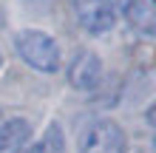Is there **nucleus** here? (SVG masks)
Returning <instances> with one entry per match:
<instances>
[{"mask_svg": "<svg viewBox=\"0 0 156 153\" xmlns=\"http://www.w3.org/2000/svg\"><path fill=\"white\" fill-rule=\"evenodd\" d=\"M14 48L26 65H31L40 74L60 71V46L51 34L37 31V29H23L14 34Z\"/></svg>", "mask_w": 156, "mask_h": 153, "instance_id": "nucleus-1", "label": "nucleus"}, {"mask_svg": "<svg viewBox=\"0 0 156 153\" xmlns=\"http://www.w3.org/2000/svg\"><path fill=\"white\" fill-rule=\"evenodd\" d=\"M80 153H128V136L114 119H94L82 128L77 139Z\"/></svg>", "mask_w": 156, "mask_h": 153, "instance_id": "nucleus-2", "label": "nucleus"}, {"mask_svg": "<svg viewBox=\"0 0 156 153\" xmlns=\"http://www.w3.org/2000/svg\"><path fill=\"white\" fill-rule=\"evenodd\" d=\"M71 6L88 34H105L116 26V9L111 0H71Z\"/></svg>", "mask_w": 156, "mask_h": 153, "instance_id": "nucleus-3", "label": "nucleus"}, {"mask_svg": "<svg viewBox=\"0 0 156 153\" xmlns=\"http://www.w3.org/2000/svg\"><path fill=\"white\" fill-rule=\"evenodd\" d=\"M102 79V60L94 51H80L68 65V82L77 91H94Z\"/></svg>", "mask_w": 156, "mask_h": 153, "instance_id": "nucleus-4", "label": "nucleus"}, {"mask_svg": "<svg viewBox=\"0 0 156 153\" xmlns=\"http://www.w3.org/2000/svg\"><path fill=\"white\" fill-rule=\"evenodd\" d=\"M125 17L131 20V26L139 34L156 37V0H133L131 9L125 12Z\"/></svg>", "mask_w": 156, "mask_h": 153, "instance_id": "nucleus-5", "label": "nucleus"}, {"mask_svg": "<svg viewBox=\"0 0 156 153\" xmlns=\"http://www.w3.org/2000/svg\"><path fill=\"white\" fill-rule=\"evenodd\" d=\"M29 136H31V125L26 119H20V116L0 122V153L20 150L26 142H29Z\"/></svg>", "mask_w": 156, "mask_h": 153, "instance_id": "nucleus-6", "label": "nucleus"}, {"mask_svg": "<svg viewBox=\"0 0 156 153\" xmlns=\"http://www.w3.org/2000/svg\"><path fill=\"white\" fill-rule=\"evenodd\" d=\"M37 150L40 153H66V136H62V128L57 122H51L45 128V133L37 142Z\"/></svg>", "mask_w": 156, "mask_h": 153, "instance_id": "nucleus-7", "label": "nucleus"}, {"mask_svg": "<svg viewBox=\"0 0 156 153\" xmlns=\"http://www.w3.org/2000/svg\"><path fill=\"white\" fill-rule=\"evenodd\" d=\"M111 3H116L119 9H122V12H128V9H131V3H133V0H111ZM114 6V9H116Z\"/></svg>", "mask_w": 156, "mask_h": 153, "instance_id": "nucleus-8", "label": "nucleus"}, {"mask_svg": "<svg viewBox=\"0 0 156 153\" xmlns=\"http://www.w3.org/2000/svg\"><path fill=\"white\" fill-rule=\"evenodd\" d=\"M148 125H151V128L156 130V105H153L151 111H148Z\"/></svg>", "mask_w": 156, "mask_h": 153, "instance_id": "nucleus-9", "label": "nucleus"}, {"mask_svg": "<svg viewBox=\"0 0 156 153\" xmlns=\"http://www.w3.org/2000/svg\"><path fill=\"white\" fill-rule=\"evenodd\" d=\"M14 153H40L37 145H29V148H20V150H14Z\"/></svg>", "mask_w": 156, "mask_h": 153, "instance_id": "nucleus-10", "label": "nucleus"}, {"mask_svg": "<svg viewBox=\"0 0 156 153\" xmlns=\"http://www.w3.org/2000/svg\"><path fill=\"white\" fill-rule=\"evenodd\" d=\"M0 65H3V54H0Z\"/></svg>", "mask_w": 156, "mask_h": 153, "instance_id": "nucleus-11", "label": "nucleus"}, {"mask_svg": "<svg viewBox=\"0 0 156 153\" xmlns=\"http://www.w3.org/2000/svg\"><path fill=\"white\" fill-rule=\"evenodd\" d=\"M153 145H156V136H153Z\"/></svg>", "mask_w": 156, "mask_h": 153, "instance_id": "nucleus-12", "label": "nucleus"}]
</instances>
